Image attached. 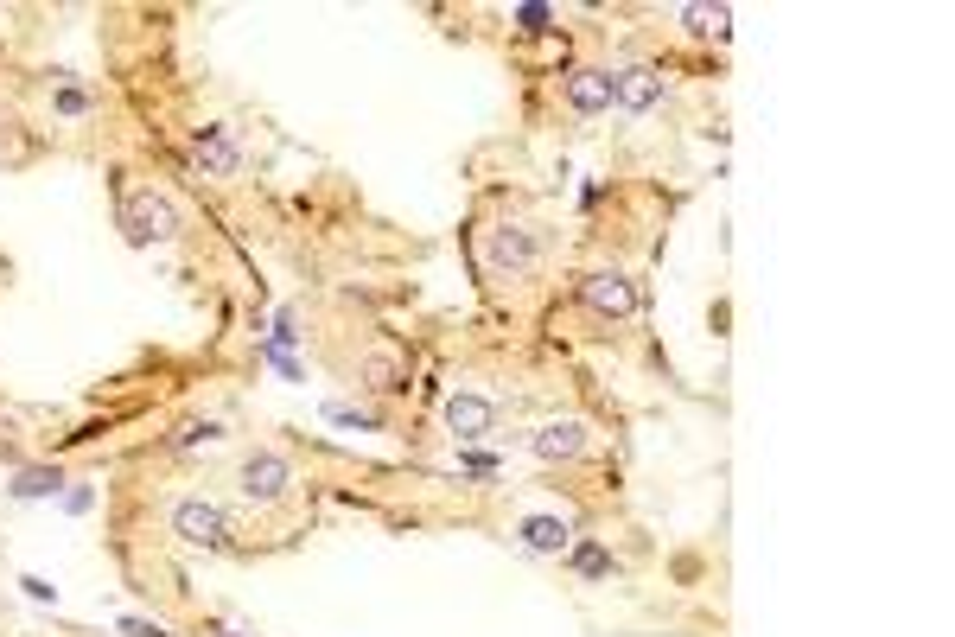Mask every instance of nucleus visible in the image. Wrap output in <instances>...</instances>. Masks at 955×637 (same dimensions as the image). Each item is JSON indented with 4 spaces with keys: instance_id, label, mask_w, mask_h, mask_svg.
<instances>
[{
    "instance_id": "nucleus-1",
    "label": "nucleus",
    "mask_w": 955,
    "mask_h": 637,
    "mask_svg": "<svg viewBox=\"0 0 955 637\" xmlns=\"http://www.w3.org/2000/svg\"><path fill=\"white\" fill-rule=\"evenodd\" d=\"M542 262V236L529 230V223H497L491 236H484V268L497 274V281H516V274H529Z\"/></svg>"
},
{
    "instance_id": "nucleus-2",
    "label": "nucleus",
    "mask_w": 955,
    "mask_h": 637,
    "mask_svg": "<svg viewBox=\"0 0 955 637\" xmlns=\"http://www.w3.org/2000/svg\"><path fill=\"white\" fill-rule=\"evenodd\" d=\"M121 230H128V243H172L179 236V211H172V198L160 192H128L121 198Z\"/></svg>"
},
{
    "instance_id": "nucleus-3",
    "label": "nucleus",
    "mask_w": 955,
    "mask_h": 637,
    "mask_svg": "<svg viewBox=\"0 0 955 637\" xmlns=\"http://www.w3.org/2000/svg\"><path fill=\"white\" fill-rule=\"evenodd\" d=\"M293 485H300V472H293V459L274 453V446H255V453L242 459V497H249V504H281Z\"/></svg>"
},
{
    "instance_id": "nucleus-4",
    "label": "nucleus",
    "mask_w": 955,
    "mask_h": 637,
    "mask_svg": "<svg viewBox=\"0 0 955 637\" xmlns=\"http://www.w3.org/2000/svg\"><path fill=\"white\" fill-rule=\"evenodd\" d=\"M172 536L191 548H230V516H223L211 497H179L172 504Z\"/></svg>"
},
{
    "instance_id": "nucleus-5",
    "label": "nucleus",
    "mask_w": 955,
    "mask_h": 637,
    "mask_svg": "<svg viewBox=\"0 0 955 637\" xmlns=\"http://www.w3.org/2000/svg\"><path fill=\"white\" fill-rule=\"evenodd\" d=\"M580 300L593 306V313H605V319H631L637 313V281L618 274V268H599V274L580 281Z\"/></svg>"
},
{
    "instance_id": "nucleus-6",
    "label": "nucleus",
    "mask_w": 955,
    "mask_h": 637,
    "mask_svg": "<svg viewBox=\"0 0 955 637\" xmlns=\"http://www.w3.org/2000/svg\"><path fill=\"white\" fill-rule=\"evenodd\" d=\"M656 102H663V71H656V64L612 71V109H624V115H650Z\"/></svg>"
},
{
    "instance_id": "nucleus-7",
    "label": "nucleus",
    "mask_w": 955,
    "mask_h": 637,
    "mask_svg": "<svg viewBox=\"0 0 955 637\" xmlns=\"http://www.w3.org/2000/svg\"><path fill=\"white\" fill-rule=\"evenodd\" d=\"M191 160H198L204 179H236V172H242V147H236L230 128H198V134H191Z\"/></svg>"
},
{
    "instance_id": "nucleus-8",
    "label": "nucleus",
    "mask_w": 955,
    "mask_h": 637,
    "mask_svg": "<svg viewBox=\"0 0 955 637\" xmlns=\"http://www.w3.org/2000/svg\"><path fill=\"white\" fill-rule=\"evenodd\" d=\"M529 453L548 459V466H554V459H580L586 453V421H573V415L567 421H542L529 434Z\"/></svg>"
},
{
    "instance_id": "nucleus-9",
    "label": "nucleus",
    "mask_w": 955,
    "mask_h": 637,
    "mask_svg": "<svg viewBox=\"0 0 955 637\" xmlns=\"http://www.w3.org/2000/svg\"><path fill=\"white\" fill-rule=\"evenodd\" d=\"M446 427H453L459 440H484L497 427V408L484 402V395H472V389H459V395H446Z\"/></svg>"
},
{
    "instance_id": "nucleus-10",
    "label": "nucleus",
    "mask_w": 955,
    "mask_h": 637,
    "mask_svg": "<svg viewBox=\"0 0 955 637\" xmlns=\"http://www.w3.org/2000/svg\"><path fill=\"white\" fill-rule=\"evenodd\" d=\"M516 536H523L529 555H567V548H573V523H567V516H523Z\"/></svg>"
},
{
    "instance_id": "nucleus-11",
    "label": "nucleus",
    "mask_w": 955,
    "mask_h": 637,
    "mask_svg": "<svg viewBox=\"0 0 955 637\" xmlns=\"http://www.w3.org/2000/svg\"><path fill=\"white\" fill-rule=\"evenodd\" d=\"M567 109L573 115H605L612 109V71H573L567 77Z\"/></svg>"
},
{
    "instance_id": "nucleus-12",
    "label": "nucleus",
    "mask_w": 955,
    "mask_h": 637,
    "mask_svg": "<svg viewBox=\"0 0 955 637\" xmlns=\"http://www.w3.org/2000/svg\"><path fill=\"white\" fill-rule=\"evenodd\" d=\"M682 32H694V39H726V32H733V7H682Z\"/></svg>"
},
{
    "instance_id": "nucleus-13",
    "label": "nucleus",
    "mask_w": 955,
    "mask_h": 637,
    "mask_svg": "<svg viewBox=\"0 0 955 637\" xmlns=\"http://www.w3.org/2000/svg\"><path fill=\"white\" fill-rule=\"evenodd\" d=\"M7 491H13V497H58V491H64V472H58V466H26Z\"/></svg>"
},
{
    "instance_id": "nucleus-14",
    "label": "nucleus",
    "mask_w": 955,
    "mask_h": 637,
    "mask_svg": "<svg viewBox=\"0 0 955 637\" xmlns=\"http://www.w3.org/2000/svg\"><path fill=\"white\" fill-rule=\"evenodd\" d=\"M573 574H586V580H605V574H612V555H605L599 542H580V548H573Z\"/></svg>"
},
{
    "instance_id": "nucleus-15",
    "label": "nucleus",
    "mask_w": 955,
    "mask_h": 637,
    "mask_svg": "<svg viewBox=\"0 0 955 637\" xmlns=\"http://www.w3.org/2000/svg\"><path fill=\"white\" fill-rule=\"evenodd\" d=\"M510 20L523 26V32H548V26H554V13H548V7H516Z\"/></svg>"
},
{
    "instance_id": "nucleus-16",
    "label": "nucleus",
    "mask_w": 955,
    "mask_h": 637,
    "mask_svg": "<svg viewBox=\"0 0 955 637\" xmlns=\"http://www.w3.org/2000/svg\"><path fill=\"white\" fill-rule=\"evenodd\" d=\"M20 593L39 599V606H51V599H58V587H51V580H39V574H20Z\"/></svg>"
},
{
    "instance_id": "nucleus-17",
    "label": "nucleus",
    "mask_w": 955,
    "mask_h": 637,
    "mask_svg": "<svg viewBox=\"0 0 955 637\" xmlns=\"http://www.w3.org/2000/svg\"><path fill=\"white\" fill-rule=\"evenodd\" d=\"M332 421H338V427H357V434H376V421L357 415V408H332Z\"/></svg>"
},
{
    "instance_id": "nucleus-18",
    "label": "nucleus",
    "mask_w": 955,
    "mask_h": 637,
    "mask_svg": "<svg viewBox=\"0 0 955 637\" xmlns=\"http://www.w3.org/2000/svg\"><path fill=\"white\" fill-rule=\"evenodd\" d=\"M198 440H217V421H191L179 434V446H198Z\"/></svg>"
},
{
    "instance_id": "nucleus-19",
    "label": "nucleus",
    "mask_w": 955,
    "mask_h": 637,
    "mask_svg": "<svg viewBox=\"0 0 955 637\" xmlns=\"http://www.w3.org/2000/svg\"><path fill=\"white\" fill-rule=\"evenodd\" d=\"M83 109H90V96H83V90H58V115H83Z\"/></svg>"
},
{
    "instance_id": "nucleus-20",
    "label": "nucleus",
    "mask_w": 955,
    "mask_h": 637,
    "mask_svg": "<svg viewBox=\"0 0 955 637\" xmlns=\"http://www.w3.org/2000/svg\"><path fill=\"white\" fill-rule=\"evenodd\" d=\"M121 631H128V637H172L166 625H147V618H121Z\"/></svg>"
},
{
    "instance_id": "nucleus-21",
    "label": "nucleus",
    "mask_w": 955,
    "mask_h": 637,
    "mask_svg": "<svg viewBox=\"0 0 955 637\" xmlns=\"http://www.w3.org/2000/svg\"><path fill=\"white\" fill-rule=\"evenodd\" d=\"M268 364H274V370H281V376H287V383H306V370H300V364H293V357H287V351H281V357H268Z\"/></svg>"
},
{
    "instance_id": "nucleus-22",
    "label": "nucleus",
    "mask_w": 955,
    "mask_h": 637,
    "mask_svg": "<svg viewBox=\"0 0 955 637\" xmlns=\"http://www.w3.org/2000/svg\"><path fill=\"white\" fill-rule=\"evenodd\" d=\"M64 504H71V510H90V504H96V491H90V485H77V491H64Z\"/></svg>"
},
{
    "instance_id": "nucleus-23",
    "label": "nucleus",
    "mask_w": 955,
    "mask_h": 637,
    "mask_svg": "<svg viewBox=\"0 0 955 637\" xmlns=\"http://www.w3.org/2000/svg\"><path fill=\"white\" fill-rule=\"evenodd\" d=\"M217 637H242V631H217Z\"/></svg>"
}]
</instances>
